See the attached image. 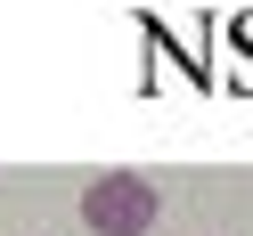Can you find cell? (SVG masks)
Returning a JSON list of instances; mask_svg holds the SVG:
<instances>
[{"mask_svg": "<svg viewBox=\"0 0 253 236\" xmlns=\"http://www.w3.org/2000/svg\"><path fill=\"white\" fill-rule=\"evenodd\" d=\"M155 203H164V196H155L139 171H98V179L82 187V220L98 236H147L155 228Z\"/></svg>", "mask_w": 253, "mask_h": 236, "instance_id": "cell-1", "label": "cell"}]
</instances>
